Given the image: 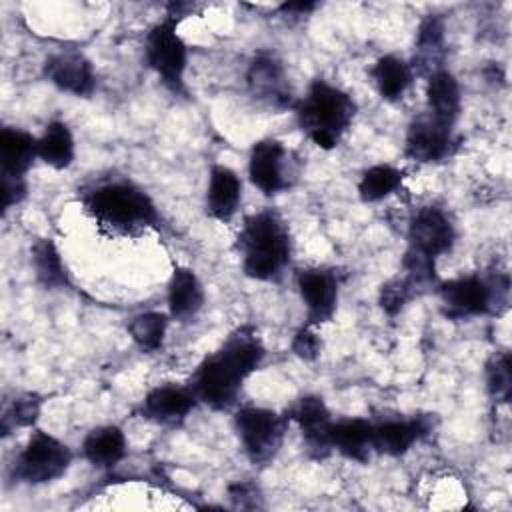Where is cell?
Instances as JSON below:
<instances>
[{"label": "cell", "instance_id": "cell-1", "mask_svg": "<svg viewBox=\"0 0 512 512\" xmlns=\"http://www.w3.org/2000/svg\"><path fill=\"white\" fill-rule=\"evenodd\" d=\"M264 356L266 350L256 330L240 326L196 366L188 386L198 402L212 410H230L246 378L260 368Z\"/></svg>", "mask_w": 512, "mask_h": 512}, {"label": "cell", "instance_id": "cell-2", "mask_svg": "<svg viewBox=\"0 0 512 512\" xmlns=\"http://www.w3.org/2000/svg\"><path fill=\"white\" fill-rule=\"evenodd\" d=\"M94 224L110 236H138L160 220L152 198L128 178H108L82 192Z\"/></svg>", "mask_w": 512, "mask_h": 512}, {"label": "cell", "instance_id": "cell-3", "mask_svg": "<svg viewBox=\"0 0 512 512\" xmlns=\"http://www.w3.org/2000/svg\"><path fill=\"white\" fill-rule=\"evenodd\" d=\"M236 246L242 256L244 274L258 282H278L292 258L288 224L272 208L244 220Z\"/></svg>", "mask_w": 512, "mask_h": 512}, {"label": "cell", "instance_id": "cell-4", "mask_svg": "<svg viewBox=\"0 0 512 512\" xmlns=\"http://www.w3.org/2000/svg\"><path fill=\"white\" fill-rule=\"evenodd\" d=\"M294 112L300 130L318 148L332 150L350 128L356 104L348 92L318 78L308 86L304 98L294 102Z\"/></svg>", "mask_w": 512, "mask_h": 512}, {"label": "cell", "instance_id": "cell-5", "mask_svg": "<svg viewBox=\"0 0 512 512\" xmlns=\"http://www.w3.org/2000/svg\"><path fill=\"white\" fill-rule=\"evenodd\" d=\"M508 276L482 278L476 274L452 278L438 286L440 308L450 320H468L508 306Z\"/></svg>", "mask_w": 512, "mask_h": 512}, {"label": "cell", "instance_id": "cell-6", "mask_svg": "<svg viewBox=\"0 0 512 512\" xmlns=\"http://www.w3.org/2000/svg\"><path fill=\"white\" fill-rule=\"evenodd\" d=\"M72 464V450L56 436L34 430L12 464V480L20 484H46L62 478Z\"/></svg>", "mask_w": 512, "mask_h": 512}, {"label": "cell", "instance_id": "cell-7", "mask_svg": "<svg viewBox=\"0 0 512 512\" xmlns=\"http://www.w3.org/2000/svg\"><path fill=\"white\" fill-rule=\"evenodd\" d=\"M178 24V16L166 14L148 30L144 44L148 66L172 92L184 88V72L188 64V48L178 34Z\"/></svg>", "mask_w": 512, "mask_h": 512}, {"label": "cell", "instance_id": "cell-8", "mask_svg": "<svg viewBox=\"0 0 512 512\" xmlns=\"http://www.w3.org/2000/svg\"><path fill=\"white\" fill-rule=\"evenodd\" d=\"M234 428L248 460L264 466L274 460L282 446L286 418L270 408L242 406L234 414Z\"/></svg>", "mask_w": 512, "mask_h": 512}, {"label": "cell", "instance_id": "cell-9", "mask_svg": "<svg viewBox=\"0 0 512 512\" xmlns=\"http://www.w3.org/2000/svg\"><path fill=\"white\" fill-rule=\"evenodd\" d=\"M248 176L266 196L288 190L296 178L292 152L280 140H258L248 156Z\"/></svg>", "mask_w": 512, "mask_h": 512}, {"label": "cell", "instance_id": "cell-10", "mask_svg": "<svg viewBox=\"0 0 512 512\" xmlns=\"http://www.w3.org/2000/svg\"><path fill=\"white\" fill-rule=\"evenodd\" d=\"M454 240L456 230L448 214L442 208L424 206L414 214V218L408 224L406 252L436 262V258L452 250Z\"/></svg>", "mask_w": 512, "mask_h": 512}, {"label": "cell", "instance_id": "cell-11", "mask_svg": "<svg viewBox=\"0 0 512 512\" xmlns=\"http://www.w3.org/2000/svg\"><path fill=\"white\" fill-rule=\"evenodd\" d=\"M452 130L454 128L440 124L426 112L410 122L404 140V154L420 164L442 162L456 148Z\"/></svg>", "mask_w": 512, "mask_h": 512}, {"label": "cell", "instance_id": "cell-12", "mask_svg": "<svg viewBox=\"0 0 512 512\" xmlns=\"http://www.w3.org/2000/svg\"><path fill=\"white\" fill-rule=\"evenodd\" d=\"M298 292L306 306L310 326H320L332 320L338 306V276L328 268H306L298 272Z\"/></svg>", "mask_w": 512, "mask_h": 512}, {"label": "cell", "instance_id": "cell-13", "mask_svg": "<svg viewBox=\"0 0 512 512\" xmlns=\"http://www.w3.org/2000/svg\"><path fill=\"white\" fill-rule=\"evenodd\" d=\"M290 418L300 428L304 446L310 456L326 458L332 452L330 428L334 420L320 396L308 394L298 398L290 408Z\"/></svg>", "mask_w": 512, "mask_h": 512}, {"label": "cell", "instance_id": "cell-14", "mask_svg": "<svg viewBox=\"0 0 512 512\" xmlns=\"http://www.w3.org/2000/svg\"><path fill=\"white\" fill-rule=\"evenodd\" d=\"M246 82H248L250 94L256 100L264 102L266 106H272L276 110H284L292 106L286 74L276 56L268 52L256 54L248 66Z\"/></svg>", "mask_w": 512, "mask_h": 512}, {"label": "cell", "instance_id": "cell-15", "mask_svg": "<svg viewBox=\"0 0 512 512\" xmlns=\"http://www.w3.org/2000/svg\"><path fill=\"white\" fill-rule=\"evenodd\" d=\"M198 404L194 392L190 386H174V384H162L152 388L142 404H140V414L142 418L160 424V426H180L192 408Z\"/></svg>", "mask_w": 512, "mask_h": 512}, {"label": "cell", "instance_id": "cell-16", "mask_svg": "<svg viewBox=\"0 0 512 512\" xmlns=\"http://www.w3.org/2000/svg\"><path fill=\"white\" fill-rule=\"evenodd\" d=\"M44 76L58 90L72 96H90L96 76L90 60L78 52H60L44 62Z\"/></svg>", "mask_w": 512, "mask_h": 512}, {"label": "cell", "instance_id": "cell-17", "mask_svg": "<svg viewBox=\"0 0 512 512\" xmlns=\"http://www.w3.org/2000/svg\"><path fill=\"white\" fill-rule=\"evenodd\" d=\"M430 424L426 418H388L372 424V448L378 454L402 456L422 436H426Z\"/></svg>", "mask_w": 512, "mask_h": 512}, {"label": "cell", "instance_id": "cell-18", "mask_svg": "<svg viewBox=\"0 0 512 512\" xmlns=\"http://www.w3.org/2000/svg\"><path fill=\"white\" fill-rule=\"evenodd\" d=\"M242 200V182L238 174L224 166L214 164L208 176L206 188V212L218 222H230L238 212Z\"/></svg>", "mask_w": 512, "mask_h": 512}, {"label": "cell", "instance_id": "cell-19", "mask_svg": "<svg viewBox=\"0 0 512 512\" xmlns=\"http://www.w3.org/2000/svg\"><path fill=\"white\" fill-rule=\"evenodd\" d=\"M34 158H38L36 136L16 126H4L0 130V176L26 178Z\"/></svg>", "mask_w": 512, "mask_h": 512}, {"label": "cell", "instance_id": "cell-20", "mask_svg": "<svg viewBox=\"0 0 512 512\" xmlns=\"http://www.w3.org/2000/svg\"><path fill=\"white\" fill-rule=\"evenodd\" d=\"M204 306V288L194 270L176 266L168 282V310L178 322H190Z\"/></svg>", "mask_w": 512, "mask_h": 512}, {"label": "cell", "instance_id": "cell-21", "mask_svg": "<svg viewBox=\"0 0 512 512\" xmlns=\"http://www.w3.org/2000/svg\"><path fill=\"white\" fill-rule=\"evenodd\" d=\"M426 102H428V114L434 120L454 128L462 110V100H460V86L452 76V72L440 68L428 74Z\"/></svg>", "mask_w": 512, "mask_h": 512}, {"label": "cell", "instance_id": "cell-22", "mask_svg": "<svg viewBox=\"0 0 512 512\" xmlns=\"http://www.w3.org/2000/svg\"><path fill=\"white\" fill-rule=\"evenodd\" d=\"M330 444H332V450L340 452L350 460L368 462L370 454L374 452L372 422L364 418H344V420L332 422Z\"/></svg>", "mask_w": 512, "mask_h": 512}, {"label": "cell", "instance_id": "cell-23", "mask_svg": "<svg viewBox=\"0 0 512 512\" xmlns=\"http://www.w3.org/2000/svg\"><path fill=\"white\" fill-rule=\"evenodd\" d=\"M82 454L96 468H112L126 456V436L114 424L98 426L86 434Z\"/></svg>", "mask_w": 512, "mask_h": 512}, {"label": "cell", "instance_id": "cell-24", "mask_svg": "<svg viewBox=\"0 0 512 512\" xmlns=\"http://www.w3.org/2000/svg\"><path fill=\"white\" fill-rule=\"evenodd\" d=\"M376 90L386 102H398L404 98L406 90L414 80V70L410 62L396 54L380 56L370 70Z\"/></svg>", "mask_w": 512, "mask_h": 512}, {"label": "cell", "instance_id": "cell-25", "mask_svg": "<svg viewBox=\"0 0 512 512\" xmlns=\"http://www.w3.org/2000/svg\"><path fill=\"white\" fill-rule=\"evenodd\" d=\"M444 56V20L438 14H430L422 20L416 38V56L410 62L414 74H432L442 68Z\"/></svg>", "mask_w": 512, "mask_h": 512}, {"label": "cell", "instance_id": "cell-26", "mask_svg": "<svg viewBox=\"0 0 512 512\" xmlns=\"http://www.w3.org/2000/svg\"><path fill=\"white\" fill-rule=\"evenodd\" d=\"M76 144L66 122L52 120L38 138V158L54 170H64L74 162Z\"/></svg>", "mask_w": 512, "mask_h": 512}, {"label": "cell", "instance_id": "cell-27", "mask_svg": "<svg viewBox=\"0 0 512 512\" xmlns=\"http://www.w3.org/2000/svg\"><path fill=\"white\" fill-rule=\"evenodd\" d=\"M30 252H32V266H34L36 280L44 288L54 290V288L68 286V272L52 238L36 240Z\"/></svg>", "mask_w": 512, "mask_h": 512}, {"label": "cell", "instance_id": "cell-28", "mask_svg": "<svg viewBox=\"0 0 512 512\" xmlns=\"http://www.w3.org/2000/svg\"><path fill=\"white\" fill-rule=\"evenodd\" d=\"M402 184V170L390 164H376L368 168L358 182V196L362 202H380L396 192Z\"/></svg>", "mask_w": 512, "mask_h": 512}, {"label": "cell", "instance_id": "cell-29", "mask_svg": "<svg viewBox=\"0 0 512 512\" xmlns=\"http://www.w3.org/2000/svg\"><path fill=\"white\" fill-rule=\"evenodd\" d=\"M168 316L162 312H142L128 322V334L142 352H156L164 344Z\"/></svg>", "mask_w": 512, "mask_h": 512}, {"label": "cell", "instance_id": "cell-30", "mask_svg": "<svg viewBox=\"0 0 512 512\" xmlns=\"http://www.w3.org/2000/svg\"><path fill=\"white\" fill-rule=\"evenodd\" d=\"M486 388L496 402H508L512 394V362L508 352H498L486 364Z\"/></svg>", "mask_w": 512, "mask_h": 512}, {"label": "cell", "instance_id": "cell-31", "mask_svg": "<svg viewBox=\"0 0 512 512\" xmlns=\"http://www.w3.org/2000/svg\"><path fill=\"white\" fill-rule=\"evenodd\" d=\"M42 400L36 394L16 396L2 414V434H8L12 428L32 426L40 416Z\"/></svg>", "mask_w": 512, "mask_h": 512}, {"label": "cell", "instance_id": "cell-32", "mask_svg": "<svg viewBox=\"0 0 512 512\" xmlns=\"http://www.w3.org/2000/svg\"><path fill=\"white\" fill-rule=\"evenodd\" d=\"M416 296L404 278H392L380 288V306L388 316H396L404 304Z\"/></svg>", "mask_w": 512, "mask_h": 512}, {"label": "cell", "instance_id": "cell-33", "mask_svg": "<svg viewBox=\"0 0 512 512\" xmlns=\"http://www.w3.org/2000/svg\"><path fill=\"white\" fill-rule=\"evenodd\" d=\"M320 350H322V342L314 330V326L306 324L302 326L294 338H292V352L300 358V360H306V362H312L320 356Z\"/></svg>", "mask_w": 512, "mask_h": 512}, {"label": "cell", "instance_id": "cell-34", "mask_svg": "<svg viewBox=\"0 0 512 512\" xmlns=\"http://www.w3.org/2000/svg\"><path fill=\"white\" fill-rule=\"evenodd\" d=\"M2 186H0V194H2V210H10L12 206L20 204L26 198V178H14V176H0Z\"/></svg>", "mask_w": 512, "mask_h": 512}]
</instances>
